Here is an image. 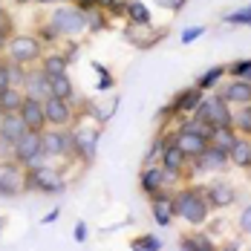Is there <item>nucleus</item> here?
<instances>
[{"label": "nucleus", "instance_id": "obj_1", "mask_svg": "<svg viewBox=\"0 0 251 251\" xmlns=\"http://www.w3.org/2000/svg\"><path fill=\"white\" fill-rule=\"evenodd\" d=\"M208 208H211V205H208V197H205V191H200V188L179 191L174 197V214L182 217V220H188V223H194V226L205 223Z\"/></svg>", "mask_w": 251, "mask_h": 251}, {"label": "nucleus", "instance_id": "obj_2", "mask_svg": "<svg viewBox=\"0 0 251 251\" xmlns=\"http://www.w3.org/2000/svg\"><path fill=\"white\" fill-rule=\"evenodd\" d=\"M194 116L200 119V122H205V125H211V127H226L231 125V110H228V101L223 99V96H217V99H202L200 101V107L194 110Z\"/></svg>", "mask_w": 251, "mask_h": 251}, {"label": "nucleus", "instance_id": "obj_3", "mask_svg": "<svg viewBox=\"0 0 251 251\" xmlns=\"http://www.w3.org/2000/svg\"><path fill=\"white\" fill-rule=\"evenodd\" d=\"M24 188L44 191V194H61V191H64V182H61L58 171H52V168L44 165V168H32V174H26Z\"/></svg>", "mask_w": 251, "mask_h": 251}, {"label": "nucleus", "instance_id": "obj_4", "mask_svg": "<svg viewBox=\"0 0 251 251\" xmlns=\"http://www.w3.org/2000/svg\"><path fill=\"white\" fill-rule=\"evenodd\" d=\"M50 24L58 29V35H75V32H81L87 26V15L78 6L75 9H58V12H52Z\"/></svg>", "mask_w": 251, "mask_h": 251}, {"label": "nucleus", "instance_id": "obj_5", "mask_svg": "<svg viewBox=\"0 0 251 251\" xmlns=\"http://www.w3.org/2000/svg\"><path fill=\"white\" fill-rule=\"evenodd\" d=\"M9 55L15 64H29V61L41 58V41L32 35H18L9 41Z\"/></svg>", "mask_w": 251, "mask_h": 251}, {"label": "nucleus", "instance_id": "obj_6", "mask_svg": "<svg viewBox=\"0 0 251 251\" xmlns=\"http://www.w3.org/2000/svg\"><path fill=\"white\" fill-rule=\"evenodd\" d=\"M24 176L18 171V165L15 162H3L0 165V197H6V200H12V197H18V191L24 188Z\"/></svg>", "mask_w": 251, "mask_h": 251}, {"label": "nucleus", "instance_id": "obj_7", "mask_svg": "<svg viewBox=\"0 0 251 251\" xmlns=\"http://www.w3.org/2000/svg\"><path fill=\"white\" fill-rule=\"evenodd\" d=\"M12 153H15V162L18 165H26L35 153H41V130H26L24 136L15 142Z\"/></svg>", "mask_w": 251, "mask_h": 251}, {"label": "nucleus", "instance_id": "obj_8", "mask_svg": "<svg viewBox=\"0 0 251 251\" xmlns=\"http://www.w3.org/2000/svg\"><path fill=\"white\" fill-rule=\"evenodd\" d=\"M174 145L185 153L188 159H194V156H200V153L208 148V139H205V136H200V133H194V130H185V127H182V130L176 133Z\"/></svg>", "mask_w": 251, "mask_h": 251}, {"label": "nucleus", "instance_id": "obj_9", "mask_svg": "<svg viewBox=\"0 0 251 251\" xmlns=\"http://www.w3.org/2000/svg\"><path fill=\"white\" fill-rule=\"evenodd\" d=\"M194 165H197V171H220L228 165V151L217 148V145H208L200 156H194Z\"/></svg>", "mask_w": 251, "mask_h": 251}, {"label": "nucleus", "instance_id": "obj_10", "mask_svg": "<svg viewBox=\"0 0 251 251\" xmlns=\"http://www.w3.org/2000/svg\"><path fill=\"white\" fill-rule=\"evenodd\" d=\"M21 116H24L29 130H44V125H47V113H44V101L41 99H29L26 96L24 104H21Z\"/></svg>", "mask_w": 251, "mask_h": 251}, {"label": "nucleus", "instance_id": "obj_11", "mask_svg": "<svg viewBox=\"0 0 251 251\" xmlns=\"http://www.w3.org/2000/svg\"><path fill=\"white\" fill-rule=\"evenodd\" d=\"M220 96H223L228 104H251V81L234 78V81H228L226 87L220 90Z\"/></svg>", "mask_w": 251, "mask_h": 251}, {"label": "nucleus", "instance_id": "obj_12", "mask_svg": "<svg viewBox=\"0 0 251 251\" xmlns=\"http://www.w3.org/2000/svg\"><path fill=\"white\" fill-rule=\"evenodd\" d=\"M26 130V122L21 113H0V136H6L9 142H18Z\"/></svg>", "mask_w": 251, "mask_h": 251}, {"label": "nucleus", "instance_id": "obj_13", "mask_svg": "<svg viewBox=\"0 0 251 251\" xmlns=\"http://www.w3.org/2000/svg\"><path fill=\"white\" fill-rule=\"evenodd\" d=\"M24 87H26V96L29 99H50L52 96V90H50V75L44 73V70H38V73H32V75H26L24 81Z\"/></svg>", "mask_w": 251, "mask_h": 251}, {"label": "nucleus", "instance_id": "obj_14", "mask_svg": "<svg viewBox=\"0 0 251 251\" xmlns=\"http://www.w3.org/2000/svg\"><path fill=\"white\" fill-rule=\"evenodd\" d=\"M168 179H176L174 174H168L165 168H148L145 174H142V191L145 194H151V197H156L162 188H165V182Z\"/></svg>", "mask_w": 251, "mask_h": 251}, {"label": "nucleus", "instance_id": "obj_15", "mask_svg": "<svg viewBox=\"0 0 251 251\" xmlns=\"http://www.w3.org/2000/svg\"><path fill=\"white\" fill-rule=\"evenodd\" d=\"M185 165H188V156L179 151L174 142H171V145H165V151H162V168H165L168 174L179 176L182 171H185Z\"/></svg>", "mask_w": 251, "mask_h": 251}, {"label": "nucleus", "instance_id": "obj_16", "mask_svg": "<svg viewBox=\"0 0 251 251\" xmlns=\"http://www.w3.org/2000/svg\"><path fill=\"white\" fill-rule=\"evenodd\" d=\"M44 113H47V122H52V125H67L70 122V104L64 99H55V96L44 99Z\"/></svg>", "mask_w": 251, "mask_h": 251}, {"label": "nucleus", "instance_id": "obj_17", "mask_svg": "<svg viewBox=\"0 0 251 251\" xmlns=\"http://www.w3.org/2000/svg\"><path fill=\"white\" fill-rule=\"evenodd\" d=\"M205 197H208V205L211 208H226V205L234 202V188L226 185V182H214V185L205 188Z\"/></svg>", "mask_w": 251, "mask_h": 251}, {"label": "nucleus", "instance_id": "obj_18", "mask_svg": "<svg viewBox=\"0 0 251 251\" xmlns=\"http://www.w3.org/2000/svg\"><path fill=\"white\" fill-rule=\"evenodd\" d=\"M200 101H202V90L200 87H191V90L176 96V101L171 104V113H194L200 107Z\"/></svg>", "mask_w": 251, "mask_h": 251}, {"label": "nucleus", "instance_id": "obj_19", "mask_svg": "<svg viewBox=\"0 0 251 251\" xmlns=\"http://www.w3.org/2000/svg\"><path fill=\"white\" fill-rule=\"evenodd\" d=\"M176 214H174V200L171 197H165L162 191L153 197V220L159 223V226H168L171 220H174Z\"/></svg>", "mask_w": 251, "mask_h": 251}, {"label": "nucleus", "instance_id": "obj_20", "mask_svg": "<svg viewBox=\"0 0 251 251\" xmlns=\"http://www.w3.org/2000/svg\"><path fill=\"white\" fill-rule=\"evenodd\" d=\"M228 162H234L237 168H249L251 165V142H249V136H237L234 148L228 151Z\"/></svg>", "mask_w": 251, "mask_h": 251}, {"label": "nucleus", "instance_id": "obj_21", "mask_svg": "<svg viewBox=\"0 0 251 251\" xmlns=\"http://www.w3.org/2000/svg\"><path fill=\"white\" fill-rule=\"evenodd\" d=\"M234 142H237V130L231 125L214 127V130H211V139H208V145H217V148H223V151H231Z\"/></svg>", "mask_w": 251, "mask_h": 251}, {"label": "nucleus", "instance_id": "obj_22", "mask_svg": "<svg viewBox=\"0 0 251 251\" xmlns=\"http://www.w3.org/2000/svg\"><path fill=\"white\" fill-rule=\"evenodd\" d=\"M24 93L18 87H9L6 93H0V113H21V104H24Z\"/></svg>", "mask_w": 251, "mask_h": 251}, {"label": "nucleus", "instance_id": "obj_23", "mask_svg": "<svg viewBox=\"0 0 251 251\" xmlns=\"http://www.w3.org/2000/svg\"><path fill=\"white\" fill-rule=\"evenodd\" d=\"M41 151L47 153V156H64V136L41 130Z\"/></svg>", "mask_w": 251, "mask_h": 251}, {"label": "nucleus", "instance_id": "obj_24", "mask_svg": "<svg viewBox=\"0 0 251 251\" xmlns=\"http://www.w3.org/2000/svg\"><path fill=\"white\" fill-rule=\"evenodd\" d=\"M50 90H52L55 99H64V101L73 99V84H70L67 73L64 75H50Z\"/></svg>", "mask_w": 251, "mask_h": 251}, {"label": "nucleus", "instance_id": "obj_25", "mask_svg": "<svg viewBox=\"0 0 251 251\" xmlns=\"http://www.w3.org/2000/svg\"><path fill=\"white\" fill-rule=\"evenodd\" d=\"M231 125H234V130L240 136H251V104H240V110L231 119Z\"/></svg>", "mask_w": 251, "mask_h": 251}, {"label": "nucleus", "instance_id": "obj_26", "mask_svg": "<svg viewBox=\"0 0 251 251\" xmlns=\"http://www.w3.org/2000/svg\"><path fill=\"white\" fill-rule=\"evenodd\" d=\"M67 64H70V58H64V55H47L44 64H41V70L47 75H64L67 73Z\"/></svg>", "mask_w": 251, "mask_h": 251}, {"label": "nucleus", "instance_id": "obj_27", "mask_svg": "<svg viewBox=\"0 0 251 251\" xmlns=\"http://www.w3.org/2000/svg\"><path fill=\"white\" fill-rule=\"evenodd\" d=\"M127 18L133 21V26H148L151 24V12H148V6L145 3H127Z\"/></svg>", "mask_w": 251, "mask_h": 251}, {"label": "nucleus", "instance_id": "obj_28", "mask_svg": "<svg viewBox=\"0 0 251 251\" xmlns=\"http://www.w3.org/2000/svg\"><path fill=\"white\" fill-rule=\"evenodd\" d=\"M226 75V67H211L208 73H202L200 78H197V87H200L202 93L205 90H211V87H217L220 84V78Z\"/></svg>", "mask_w": 251, "mask_h": 251}, {"label": "nucleus", "instance_id": "obj_29", "mask_svg": "<svg viewBox=\"0 0 251 251\" xmlns=\"http://www.w3.org/2000/svg\"><path fill=\"white\" fill-rule=\"evenodd\" d=\"M75 139H78V153L90 162L93 153H96V133H84V130H78Z\"/></svg>", "mask_w": 251, "mask_h": 251}, {"label": "nucleus", "instance_id": "obj_30", "mask_svg": "<svg viewBox=\"0 0 251 251\" xmlns=\"http://www.w3.org/2000/svg\"><path fill=\"white\" fill-rule=\"evenodd\" d=\"M179 246H182V251H211L214 249V243L208 237H185Z\"/></svg>", "mask_w": 251, "mask_h": 251}, {"label": "nucleus", "instance_id": "obj_31", "mask_svg": "<svg viewBox=\"0 0 251 251\" xmlns=\"http://www.w3.org/2000/svg\"><path fill=\"white\" fill-rule=\"evenodd\" d=\"M226 73H231L234 78H246V81H251V58H246V61H237V64L226 67Z\"/></svg>", "mask_w": 251, "mask_h": 251}, {"label": "nucleus", "instance_id": "obj_32", "mask_svg": "<svg viewBox=\"0 0 251 251\" xmlns=\"http://www.w3.org/2000/svg\"><path fill=\"white\" fill-rule=\"evenodd\" d=\"M133 249H136V251H159V249H162V243H159L156 237L148 234V237H139V240L133 243Z\"/></svg>", "mask_w": 251, "mask_h": 251}, {"label": "nucleus", "instance_id": "obj_33", "mask_svg": "<svg viewBox=\"0 0 251 251\" xmlns=\"http://www.w3.org/2000/svg\"><path fill=\"white\" fill-rule=\"evenodd\" d=\"M223 21H226V24H249L251 26V6L240 9V12H231V15L223 18Z\"/></svg>", "mask_w": 251, "mask_h": 251}, {"label": "nucleus", "instance_id": "obj_34", "mask_svg": "<svg viewBox=\"0 0 251 251\" xmlns=\"http://www.w3.org/2000/svg\"><path fill=\"white\" fill-rule=\"evenodd\" d=\"M6 70H9V81H12V87L26 81V73L21 70V64H15V61H12V67H6Z\"/></svg>", "mask_w": 251, "mask_h": 251}, {"label": "nucleus", "instance_id": "obj_35", "mask_svg": "<svg viewBox=\"0 0 251 251\" xmlns=\"http://www.w3.org/2000/svg\"><path fill=\"white\" fill-rule=\"evenodd\" d=\"M202 32H205L202 26H191V29H185V32H182V44H194Z\"/></svg>", "mask_w": 251, "mask_h": 251}, {"label": "nucleus", "instance_id": "obj_36", "mask_svg": "<svg viewBox=\"0 0 251 251\" xmlns=\"http://www.w3.org/2000/svg\"><path fill=\"white\" fill-rule=\"evenodd\" d=\"M240 228H243V234H251V208L240 214Z\"/></svg>", "mask_w": 251, "mask_h": 251}, {"label": "nucleus", "instance_id": "obj_37", "mask_svg": "<svg viewBox=\"0 0 251 251\" xmlns=\"http://www.w3.org/2000/svg\"><path fill=\"white\" fill-rule=\"evenodd\" d=\"M9 87H12V81H9V70L0 64V93H6Z\"/></svg>", "mask_w": 251, "mask_h": 251}, {"label": "nucleus", "instance_id": "obj_38", "mask_svg": "<svg viewBox=\"0 0 251 251\" xmlns=\"http://www.w3.org/2000/svg\"><path fill=\"white\" fill-rule=\"evenodd\" d=\"M156 3H159V6H165V9H182V6H185V3H188V0H156Z\"/></svg>", "mask_w": 251, "mask_h": 251}, {"label": "nucleus", "instance_id": "obj_39", "mask_svg": "<svg viewBox=\"0 0 251 251\" xmlns=\"http://www.w3.org/2000/svg\"><path fill=\"white\" fill-rule=\"evenodd\" d=\"M41 38H44V41H55V38H58V29H55V26H44V29H41Z\"/></svg>", "mask_w": 251, "mask_h": 251}, {"label": "nucleus", "instance_id": "obj_40", "mask_svg": "<svg viewBox=\"0 0 251 251\" xmlns=\"http://www.w3.org/2000/svg\"><path fill=\"white\" fill-rule=\"evenodd\" d=\"M87 24H90V29H96V32H99V29H104V18L93 12V18H87Z\"/></svg>", "mask_w": 251, "mask_h": 251}, {"label": "nucleus", "instance_id": "obj_41", "mask_svg": "<svg viewBox=\"0 0 251 251\" xmlns=\"http://www.w3.org/2000/svg\"><path fill=\"white\" fill-rule=\"evenodd\" d=\"M110 12H113V15H127V3H122V0H116V3L110 6Z\"/></svg>", "mask_w": 251, "mask_h": 251}, {"label": "nucleus", "instance_id": "obj_42", "mask_svg": "<svg viewBox=\"0 0 251 251\" xmlns=\"http://www.w3.org/2000/svg\"><path fill=\"white\" fill-rule=\"evenodd\" d=\"M101 90H110V87H113V75H110V73H101V84H99Z\"/></svg>", "mask_w": 251, "mask_h": 251}, {"label": "nucleus", "instance_id": "obj_43", "mask_svg": "<svg viewBox=\"0 0 251 251\" xmlns=\"http://www.w3.org/2000/svg\"><path fill=\"white\" fill-rule=\"evenodd\" d=\"M75 240H78V243H84V240H87V226H84V223H78V228H75Z\"/></svg>", "mask_w": 251, "mask_h": 251}, {"label": "nucleus", "instance_id": "obj_44", "mask_svg": "<svg viewBox=\"0 0 251 251\" xmlns=\"http://www.w3.org/2000/svg\"><path fill=\"white\" fill-rule=\"evenodd\" d=\"M55 220H58V208H55V211H50V214L44 217V223H55Z\"/></svg>", "mask_w": 251, "mask_h": 251}, {"label": "nucleus", "instance_id": "obj_45", "mask_svg": "<svg viewBox=\"0 0 251 251\" xmlns=\"http://www.w3.org/2000/svg\"><path fill=\"white\" fill-rule=\"evenodd\" d=\"M6 35H9V29H0V50L6 47Z\"/></svg>", "mask_w": 251, "mask_h": 251}, {"label": "nucleus", "instance_id": "obj_46", "mask_svg": "<svg viewBox=\"0 0 251 251\" xmlns=\"http://www.w3.org/2000/svg\"><path fill=\"white\" fill-rule=\"evenodd\" d=\"M113 3H116V0H96V6H104V9H110Z\"/></svg>", "mask_w": 251, "mask_h": 251}, {"label": "nucleus", "instance_id": "obj_47", "mask_svg": "<svg viewBox=\"0 0 251 251\" xmlns=\"http://www.w3.org/2000/svg\"><path fill=\"white\" fill-rule=\"evenodd\" d=\"M0 29H9V26H6V12H3V6H0Z\"/></svg>", "mask_w": 251, "mask_h": 251}, {"label": "nucleus", "instance_id": "obj_48", "mask_svg": "<svg viewBox=\"0 0 251 251\" xmlns=\"http://www.w3.org/2000/svg\"><path fill=\"white\" fill-rule=\"evenodd\" d=\"M15 3H21V6H24V3H32V0H15Z\"/></svg>", "mask_w": 251, "mask_h": 251}, {"label": "nucleus", "instance_id": "obj_49", "mask_svg": "<svg viewBox=\"0 0 251 251\" xmlns=\"http://www.w3.org/2000/svg\"><path fill=\"white\" fill-rule=\"evenodd\" d=\"M38 3H55V0H38Z\"/></svg>", "mask_w": 251, "mask_h": 251}, {"label": "nucleus", "instance_id": "obj_50", "mask_svg": "<svg viewBox=\"0 0 251 251\" xmlns=\"http://www.w3.org/2000/svg\"><path fill=\"white\" fill-rule=\"evenodd\" d=\"M0 3H3V0H0Z\"/></svg>", "mask_w": 251, "mask_h": 251}, {"label": "nucleus", "instance_id": "obj_51", "mask_svg": "<svg viewBox=\"0 0 251 251\" xmlns=\"http://www.w3.org/2000/svg\"><path fill=\"white\" fill-rule=\"evenodd\" d=\"M249 168H251V165H249Z\"/></svg>", "mask_w": 251, "mask_h": 251}]
</instances>
